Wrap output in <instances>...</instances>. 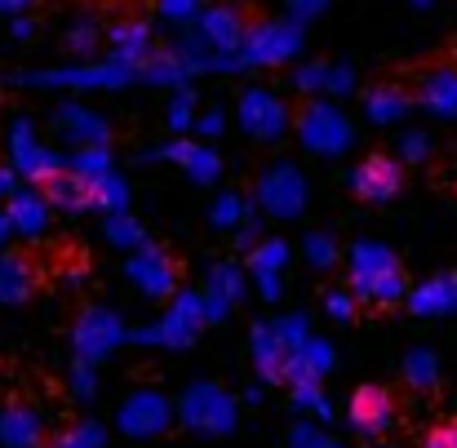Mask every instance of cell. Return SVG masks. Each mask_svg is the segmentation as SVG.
<instances>
[{
  "label": "cell",
  "instance_id": "obj_1",
  "mask_svg": "<svg viewBox=\"0 0 457 448\" xmlns=\"http://www.w3.org/2000/svg\"><path fill=\"white\" fill-rule=\"evenodd\" d=\"M395 422V400L386 386H360L351 395V427L360 436H386Z\"/></svg>",
  "mask_w": 457,
  "mask_h": 448
},
{
  "label": "cell",
  "instance_id": "obj_2",
  "mask_svg": "<svg viewBox=\"0 0 457 448\" xmlns=\"http://www.w3.org/2000/svg\"><path fill=\"white\" fill-rule=\"evenodd\" d=\"M355 191L364 200H391L400 191V164L391 155H369L360 169H355Z\"/></svg>",
  "mask_w": 457,
  "mask_h": 448
},
{
  "label": "cell",
  "instance_id": "obj_3",
  "mask_svg": "<svg viewBox=\"0 0 457 448\" xmlns=\"http://www.w3.org/2000/svg\"><path fill=\"white\" fill-rule=\"evenodd\" d=\"M422 448H457V422H445V427H431Z\"/></svg>",
  "mask_w": 457,
  "mask_h": 448
}]
</instances>
